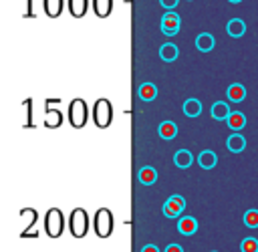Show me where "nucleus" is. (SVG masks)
I'll return each instance as SVG.
<instances>
[{
	"label": "nucleus",
	"mask_w": 258,
	"mask_h": 252,
	"mask_svg": "<svg viewBox=\"0 0 258 252\" xmlns=\"http://www.w3.org/2000/svg\"><path fill=\"white\" fill-rule=\"evenodd\" d=\"M156 180H158V174H156L154 167L145 165V167H141V170H139V182H141V184H145V186H152Z\"/></svg>",
	"instance_id": "nucleus-23"
},
{
	"label": "nucleus",
	"mask_w": 258,
	"mask_h": 252,
	"mask_svg": "<svg viewBox=\"0 0 258 252\" xmlns=\"http://www.w3.org/2000/svg\"><path fill=\"white\" fill-rule=\"evenodd\" d=\"M196 47H198L202 53H210V51L214 49V36H212L210 32H202V34H198V38H196Z\"/></svg>",
	"instance_id": "nucleus-19"
},
{
	"label": "nucleus",
	"mask_w": 258,
	"mask_h": 252,
	"mask_svg": "<svg viewBox=\"0 0 258 252\" xmlns=\"http://www.w3.org/2000/svg\"><path fill=\"white\" fill-rule=\"evenodd\" d=\"M42 8L49 18H57L63 12V0H42Z\"/></svg>",
	"instance_id": "nucleus-13"
},
{
	"label": "nucleus",
	"mask_w": 258,
	"mask_h": 252,
	"mask_svg": "<svg viewBox=\"0 0 258 252\" xmlns=\"http://www.w3.org/2000/svg\"><path fill=\"white\" fill-rule=\"evenodd\" d=\"M63 123V113L59 109H47V117H45V125L51 129H57Z\"/></svg>",
	"instance_id": "nucleus-20"
},
{
	"label": "nucleus",
	"mask_w": 258,
	"mask_h": 252,
	"mask_svg": "<svg viewBox=\"0 0 258 252\" xmlns=\"http://www.w3.org/2000/svg\"><path fill=\"white\" fill-rule=\"evenodd\" d=\"M93 10L99 18H107L113 10V0H93Z\"/></svg>",
	"instance_id": "nucleus-9"
},
{
	"label": "nucleus",
	"mask_w": 258,
	"mask_h": 252,
	"mask_svg": "<svg viewBox=\"0 0 258 252\" xmlns=\"http://www.w3.org/2000/svg\"><path fill=\"white\" fill-rule=\"evenodd\" d=\"M214 252H216V250H214Z\"/></svg>",
	"instance_id": "nucleus-32"
},
{
	"label": "nucleus",
	"mask_w": 258,
	"mask_h": 252,
	"mask_svg": "<svg viewBox=\"0 0 258 252\" xmlns=\"http://www.w3.org/2000/svg\"><path fill=\"white\" fill-rule=\"evenodd\" d=\"M141 252H160V250H158V246H154V244H147V246L141 248Z\"/></svg>",
	"instance_id": "nucleus-30"
},
{
	"label": "nucleus",
	"mask_w": 258,
	"mask_h": 252,
	"mask_svg": "<svg viewBox=\"0 0 258 252\" xmlns=\"http://www.w3.org/2000/svg\"><path fill=\"white\" fill-rule=\"evenodd\" d=\"M165 252H184V248H182L180 244H169V246L165 248Z\"/></svg>",
	"instance_id": "nucleus-29"
},
{
	"label": "nucleus",
	"mask_w": 258,
	"mask_h": 252,
	"mask_svg": "<svg viewBox=\"0 0 258 252\" xmlns=\"http://www.w3.org/2000/svg\"><path fill=\"white\" fill-rule=\"evenodd\" d=\"M160 4H161L163 8H167V10H174V8H178L180 0H160Z\"/></svg>",
	"instance_id": "nucleus-28"
},
{
	"label": "nucleus",
	"mask_w": 258,
	"mask_h": 252,
	"mask_svg": "<svg viewBox=\"0 0 258 252\" xmlns=\"http://www.w3.org/2000/svg\"><path fill=\"white\" fill-rule=\"evenodd\" d=\"M228 2H234V4H236V2H242V0H228Z\"/></svg>",
	"instance_id": "nucleus-31"
},
{
	"label": "nucleus",
	"mask_w": 258,
	"mask_h": 252,
	"mask_svg": "<svg viewBox=\"0 0 258 252\" xmlns=\"http://www.w3.org/2000/svg\"><path fill=\"white\" fill-rule=\"evenodd\" d=\"M89 8V0H69V12L75 18H83Z\"/></svg>",
	"instance_id": "nucleus-12"
},
{
	"label": "nucleus",
	"mask_w": 258,
	"mask_h": 252,
	"mask_svg": "<svg viewBox=\"0 0 258 252\" xmlns=\"http://www.w3.org/2000/svg\"><path fill=\"white\" fill-rule=\"evenodd\" d=\"M93 228L97 238H109L113 234V214L109 208H99L95 212V220H93Z\"/></svg>",
	"instance_id": "nucleus-2"
},
{
	"label": "nucleus",
	"mask_w": 258,
	"mask_h": 252,
	"mask_svg": "<svg viewBox=\"0 0 258 252\" xmlns=\"http://www.w3.org/2000/svg\"><path fill=\"white\" fill-rule=\"evenodd\" d=\"M93 121L99 129L109 127L113 121V107L109 99H97L93 105Z\"/></svg>",
	"instance_id": "nucleus-3"
},
{
	"label": "nucleus",
	"mask_w": 258,
	"mask_h": 252,
	"mask_svg": "<svg viewBox=\"0 0 258 252\" xmlns=\"http://www.w3.org/2000/svg\"><path fill=\"white\" fill-rule=\"evenodd\" d=\"M87 119H89L87 103H85L83 99H73L71 105H69V123L75 129H83Z\"/></svg>",
	"instance_id": "nucleus-5"
},
{
	"label": "nucleus",
	"mask_w": 258,
	"mask_h": 252,
	"mask_svg": "<svg viewBox=\"0 0 258 252\" xmlns=\"http://www.w3.org/2000/svg\"><path fill=\"white\" fill-rule=\"evenodd\" d=\"M180 27H182V20L176 12H165L163 18H161V32L167 34V36H174L180 32Z\"/></svg>",
	"instance_id": "nucleus-6"
},
{
	"label": "nucleus",
	"mask_w": 258,
	"mask_h": 252,
	"mask_svg": "<svg viewBox=\"0 0 258 252\" xmlns=\"http://www.w3.org/2000/svg\"><path fill=\"white\" fill-rule=\"evenodd\" d=\"M174 161H176L178 167H190L192 161H194V158H192V154H190L188 150H180V152H176Z\"/></svg>",
	"instance_id": "nucleus-25"
},
{
	"label": "nucleus",
	"mask_w": 258,
	"mask_h": 252,
	"mask_svg": "<svg viewBox=\"0 0 258 252\" xmlns=\"http://www.w3.org/2000/svg\"><path fill=\"white\" fill-rule=\"evenodd\" d=\"M230 105L226 101H218V103H214V107H212V117L214 119H218V121H226L230 117Z\"/></svg>",
	"instance_id": "nucleus-11"
},
{
	"label": "nucleus",
	"mask_w": 258,
	"mask_h": 252,
	"mask_svg": "<svg viewBox=\"0 0 258 252\" xmlns=\"http://www.w3.org/2000/svg\"><path fill=\"white\" fill-rule=\"evenodd\" d=\"M244 97H246V89H244V85H240V83H234V85L228 87V99L230 101L240 103V101H244Z\"/></svg>",
	"instance_id": "nucleus-18"
},
{
	"label": "nucleus",
	"mask_w": 258,
	"mask_h": 252,
	"mask_svg": "<svg viewBox=\"0 0 258 252\" xmlns=\"http://www.w3.org/2000/svg\"><path fill=\"white\" fill-rule=\"evenodd\" d=\"M69 230L73 238H85L89 232V214L87 210L83 208H75L71 216H69Z\"/></svg>",
	"instance_id": "nucleus-1"
},
{
	"label": "nucleus",
	"mask_w": 258,
	"mask_h": 252,
	"mask_svg": "<svg viewBox=\"0 0 258 252\" xmlns=\"http://www.w3.org/2000/svg\"><path fill=\"white\" fill-rule=\"evenodd\" d=\"M64 230V216L59 208H51L45 214V232L49 234V238H61Z\"/></svg>",
	"instance_id": "nucleus-4"
},
{
	"label": "nucleus",
	"mask_w": 258,
	"mask_h": 252,
	"mask_svg": "<svg viewBox=\"0 0 258 252\" xmlns=\"http://www.w3.org/2000/svg\"><path fill=\"white\" fill-rule=\"evenodd\" d=\"M228 123V127L234 129V131H238V129H244V125H246V117L240 113V111H232L230 117L226 119Z\"/></svg>",
	"instance_id": "nucleus-16"
},
{
	"label": "nucleus",
	"mask_w": 258,
	"mask_h": 252,
	"mask_svg": "<svg viewBox=\"0 0 258 252\" xmlns=\"http://www.w3.org/2000/svg\"><path fill=\"white\" fill-rule=\"evenodd\" d=\"M240 250H242V252H258V238L246 236V238L240 242Z\"/></svg>",
	"instance_id": "nucleus-26"
},
{
	"label": "nucleus",
	"mask_w": 258,
	"mask_h": 252,
	"mask_svg": "<svg viewBox=\"0 0 258 252\" xmlns=\"http://www.w3.org/2000/svg\"><path fill=\"white\" fill-rule=\"evenodd\" d=\"M244 224L248 228H258V210H248L244 214Z\"/></svg>",
	"instance_id": "nucleus-27"
},
{
	"label": "nucleus",
	"mask_w": 258,
	"mask_h": 252,
	"mask_svg": "<svg viewBox=\"0 0 258 252\" xmlns=\"http://www.w3.org/2000/svg\"><path fill=\"white\" fill-rule=\"evenodd\" d=\"M156 95H158V89H156L154 83H143V85L139 87V97L143 101H154Z\"/></svg>",
	"instance_id": "nucleus-24"
},
{
	"label": "nucleus",
	"mask_w": 258,
	"mask_h": 252,
	"mask_svg": "<svg viewBox=\"0 0 258 252\" xmlns=\"http://www.w3.org/2000/svg\"><path fill=\"white\" fill-rule=\"evenodd\" d=\"M178 230H180V234H184V236L196 234V230H198V220L192 218V216H184V218L178 220Z\"/></svg>",
	"instance_id": "nucleus-8"
},
{
	"label": "nucleus",
	"mask_w": 258,
	"mask_h": 252,
	"mask_svg": "<svg viewBox=\"0 0 258 252\" xmlns=\"http://www.w3.org/2000/svg\"><path fill=\"white\" fill-rule=\"evenodd\" d=\"M186 210V200L182 198V196H171L167 202H165V206H163V216H167V218H178L182 212Z\"/></svg>",
	"instance_id": "nucleus-7"
},
{
	"label": "nucleus",
	"mask_w": 258,
	"mask_h": 252,
	"mask_svg": "<svg viewBox=\"0 0 258 252\" xmlns=\"http://www.w3.org/2000/svg\"><path fill=\"white\" fill-rule=\"evenodd\" d=\"M246 32V25H244V20L242 18H232L230 23H228V34L234 36V38H238Z\"/></svg>",
	"instance_id": "nucleus-17"
},
{
	"label": "nucleus",
	"mask_w": 258,
	"mask_h": 252,
	"mask_svg": "<svg viewBox=\"0 0 258 252\" xmlns=\"http://www.w3.org/2000/svg\"><path fill=\"white\" fill-rule=\"evenodd\" d=\"M184 113H186L188 117H198V115L202 113V103H200L198 99H188V101L184 103Z\"/></svg>",
	"instance_id": "nucleus-21"
},
{
	"label": "nucleus",
	"mask_w": 258,
	"mask_h": 252,
	"mask_svg": "<svg viewBox=\"0 0 258 252\" xmlns=\"http://www.w3.org/2000/svg\"><path fill=\"white\" fill-rule=\"evenodd\" d=\"M198 161H200V165L204 167V170H212L214 165H216V161H218V158H216V154L214 152H210V150H206V152H202L200 154V158H198Z\"/></svg>",
	"instance_id": "nucleus-22"
},
{
	"label": "nucleus",
	"mask_w": 258,
	"mask_h": 252,
	"mask_svg": "<svg viewBox=\"0 0 258 252\" xmlns=\"http://www.w3.org/2000/svg\"><path fill=\"white\" fill-rule=\"evenodd\" d=\"M158 133H160L161 139H174L178 135V125L171 123V121H163L158 127Z\"/></svg>",
	"instance_id": "nucleus-15"
},
{
	"label": "nucleus",
	"mask_w": 258,
	"mask_h": 252,
	"mask_svg": "<svg viewBox=\"0 0 258 252\" xmlns=\"http://www.w3.org/2000/svg\"><path fill=\"white\" fill-rule=\"evenodd\" d=\"M226 145H228V150H230L232 154H240V152H244V148H246V139H244L240 133H234V135L228 137Z\"/></svg>",
	"instance_id": "nucleus-14"
},
{
	"label": "nucleus",
	"mask_w": 258,
	"mask_h": 252,
	"mask_svg": "<svg viewBox=\"0 0 258 252\" xmlns=\"http://www.w3.org/2000/svg\"><path fill=\"white\" fill-rule=\"evenodd\" d=\"M178 55H180V49H178V45H174V43H163L161 49H160V57H161V61H165V63L176 61Z\"/></svg>",
	"instance_id": "nucleus-10"
}]
</instances>
